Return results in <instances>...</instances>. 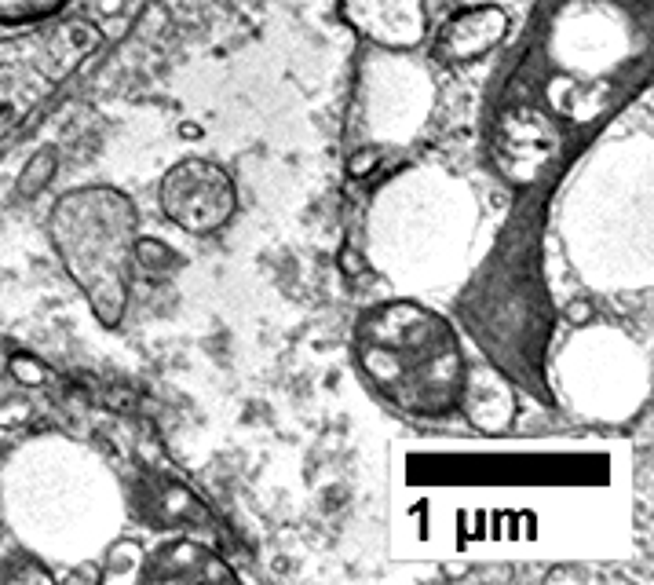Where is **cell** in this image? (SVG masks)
I'll return each mask as SVG.
<instances>
[{
	"instance_id": "obj_1",
	"label": "cell",
	"mask_w": 654,
	"mask_h": 585,
	"mask_svg": "<svg viewBox=\"0 0 654 585\" xmlns=\"http://www.w3.org/2000/svg\"><path fill=\"white\" fill-rule=\"evenodd\" d=\"M362 370L410 414H446L461 403V355L443 319L399 304L362 319Z\"/></svg>"
},
{
	"instance_id": "obj_2",
	"label": "cell",
	"mask_w": 654,
	"mask_h": 585,
	"mask_svg": "<svg viewBox=\"0 0 654 585\" xmlns=\"http://www.w3.org/2000/svg\"><path fill=\"white\" fill-rule=\"evenodd\" d=\"M52 245L66 271L85 289L95 319L117 326L128 304L136 209L110 187H85L59 198L52 213Z\"/></svg>"
},
{
	"instance_id": "obj_3",
	"label": "cell",
	"mask_w": 654,
	"mask_h": 585,
	"mask_svg": "<svg viewBox=\"0 0 654 585\" xmlns=\"http://www.w3.org/2000/svg\"><path fill=\"white\" fill-rule=\"evenodd\" d=\"M158 202L161 213L169 216L180 231L212 234L234 216L238 194H234L231 176L220 165L187 158L165 172V180L158 187Z\"/></svg>"
},
{
	"instance_id": "obj_4",
	"label": "cell",
	"mask_w": 654,
	"mask_h": 585,
	"mask_svg": "<svg viewBox=\"0 0 654 585\" xmlns=\"http://www.w3.org/2000/svg\"><path fill=\"white\" fill-rule=\"evenodd\" d=\"M344 15L359 26L362 37L388 48H413L428 22L421 0H344Z\"/></svg>"
},
{
	"instance_id": "obj_5",
	"label": "cell",
	"mask_w": 654,
	"mask_h": 585,
	"mask_svg": "<svg viewBox=\"0 0 654 585\" xmlns=\"http://www.w3.org/2000/svg\"><path fill=\"white\" fill-rule=\"evenodd\" d=\"M508 15L501 8H468L454 19H446L435 41V55L443 63H475L486 52H494L505 41Z\"/></svg>"
},
{
	"instance_id": "obj_6",
	"label": "cell",
	"mask_w": 654,
	"mask_h": 585,
	"mask_svg": "<svg viewBox=\"0 0 654 585\" xmlns=\"http://www.w3.org/2000/svg\"><path fill=\"white\" fill-rule=\"evenodd\" d=\"M143 578H165V582H220V578H234V571L223 564L220 556L205 553L194 542H172L154 553L147 575Z\"/></svg>"
},
{
	"instance_id": "obj_7",
	"label": "cell",
	"mask_w": 654,
	"mask_h": 585,
	"mask_svg": "<svg viewBox=\"0 0 654 585\" xmlns=\"http://www.w3.org/2000/svg\"><path fill=\"white\" fill-rule=\"evenodd\" d=\"M461 395H465V410L472 417V425L483 428V432H501L516 414V395L508 392V384L494 370H475L461 384Z\"/></svg>"
},
{
	"instance_id": "obj_8",
	"label": "cell",
	"mask_w": 654,
	"mask_h": 585,
	"mask_svg": "<svg viewBox=\"0 0 654 585\" xmlns=\"http://www.w3.org/2000/svg\"><path fill=\"white\" fill-rule=\"evenodd\" d=\"M132 264H139V271L147 278H169L180 271L183 260L176 249H169L158 238H136V245H132Z\"/></svg>"
},
{
	"instance_id": "obj_9",
	"label": "cell",
	"mask_w": 654,
	"mask_h": 585,
	"mask_svg": "<svg viewBox=\"0 0 654 585\" xmlns=\"http://www.w3.org/2000/svg\"><path fill=\"white\" fill-rule=\"evenodd\" d=\"M55 165H59V154H55L52 147L48 150H37L30 158V165L22 169V176H19V198H37V194L52 183V176H55Z\"/></svg>"
},
{
	"instance_id": "obj_10",
	"label": "cell",
	"mask_w": 654,
	"mask_h": 585,
	"mask_svg": "<svg viewBox=\"0 0 654 585\" xmlns=\"http://www.w3.org/2000/svg\"><path fill=\"white\" fill-rule=\"evenodd\" d=\"M11 373H15V381H22V384H44V377H48V370H44L33 355H15V359H11Z\"/></svg>"
},
{
	"instance_id": "obj_11",
	"label": "cell",
	"mask_w": 654,
	"mask_h": 585,
	"mask_svg": "<svg viewBox=\"0 0 654 585\" xmlns=\"http://www.w3.org/2000/svg\"><path fill=\"white\" fill-rule=\"evenodd\" d=\"M377 150H359L355 158H351V165H348V172L355 176V180H362V176H370L373 169H377Z\"/></svg>"
},
{
	"instance_id": "obj_12",
	"label": "cell",
	"mask_w": 654,
	"mask_h": 585,
	"mask_svg": "<svg viewBox=\"0 0 654 585\" xmlns=\"http://www.w3.org/2000/svg\"><path fill=\"white\" fill-rule=\"evenodd\" d=\"M340 264H344V271H348V275H359V271H362V256L355 253V249H344V253H340Z\"/></svg>"
},
{
	"instance_id": "obj_13",
	"label": "cell",
	"mask_w": 654,
	"mask_h": 585,
	"mask_svg": "<svg viewBox=\"0 0 654 585\" xmlns=\"http://www.w3.org/2000/svg\"><path fill=\"white\" fill-rule=\"evenodd\" d=\"M95 8L106 11V15H114V11H121V0H95Z\"/></svg>"
}]
</instances>
